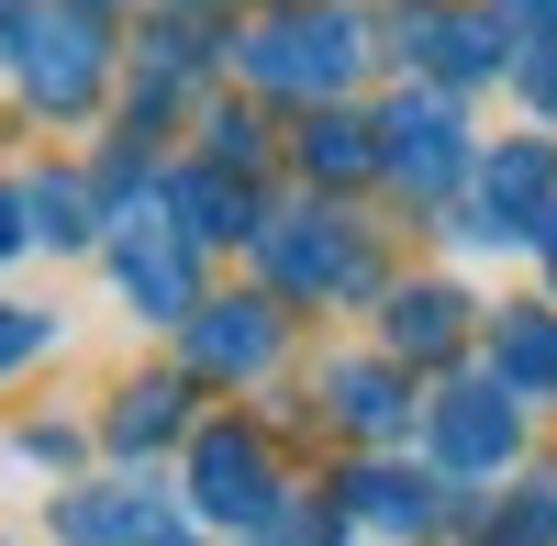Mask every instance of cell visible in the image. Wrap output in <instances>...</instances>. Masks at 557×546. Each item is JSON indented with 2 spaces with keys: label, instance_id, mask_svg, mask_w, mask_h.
Wrapping results in <instances>:
<instances>
[{
  "label": "cell",
  "instance_id": "obj_1",
  "mask_svg": "<svg viewBox=\"0 0 557 546\" xmlns=\"http://www.w3.org/2000/svg\"><path fill=\"white\" fill-rule=\"evenodd\" d=\"M346 57H357V45H346L335 23H278V34H257V45H246V67H257V78H290V89L335 78Z\"/></svg>",
  "mask_w": 557,
  "mask_h": 546
},
{
  "label": "cell",
  "instance_id": "obj_2",
  "mask_svg": "<svg viewBox=\"0 0 557 546\" xmlns=\"http://www.w3.org/2000/svg\"><path fill=\"white\" fill-rule=\"evenodd\" d=\"M201 502H212V513H235V524L268 513V469H257V446H235V435H212V446H201Z\"/></svg>",
  "mask_w": 557,
  "mask_h": 546
},
{
  "label": "cell",
  "instance_id": "obj_3",
  "mask_svg": "<svg viewBox=\"0 0 557 546\" xmlns=\"http://www.w3.org/2000/svg\"><path fill=\"white\" fill-rule=\"evenodd\" d=\"M23 67H34V89H45V101H78V89H89V34H78V23H34Z\"/></svg>",
  "mask_w": 557,
  "mask_h": 546
},
{
  "label": "cell",
  "instance_id": "obj_4",
  "mask_svg": "<svg viewBox=\"0 0 557 546\" xmlns=\"http://www.w3.org/2000/svg\"><path fill=\"white\" fill-rule=\"evenodd\" d=\"M391 134H401V167H457V123L446 112H401Z\"/></svg>",
  "mask_w": 557,
  "mask_h": 546
},
{
  "label": "cell",
  "instance_id": "obj_5",
  "mask_svg": "<svg viewBox=\"0 0 557 546\" xmlns=\"http://www.w3.org/2000/svg\"><path fill=\"white\" fill-rule=\"evenodd\" d=\"M123 280H134V301H178V257L168 246H123Z\"/></svg>",
  "mask_w": 557,
  "mask_h": 546
},
{
  "label": "cell",
  "instance_id": "obj_6",
  "mask_svg": "<svg viewBox=\"0 0 557 546\" xmlns=\"http://www.w3.org/2000/svg\"><path fill=\"white\" fill-rule=\"evenodd\" d=\"M446 446H457V458H491V446H502V413H491V390H469V413H446Z\"/></svg>",
  "mask_w": 557,
  "mask_h": 546
},
{
  "label": "cell",
  "instance_id": "obj_7",
  "mask_svg": "<svg viewBox=\"0 0 557 546\" xmlns=\"http://www.w3.org/2000/svg\"><path fill=\"white\" fill-rule=\"evenodd\" d=\"M201 357H223V369H246V357H268V324H201Z\"/></svg>",
  "mask_w": 557,
  "mask_h": 546
},
{
  "label": "cell",
  "instance_id": "obj_8",
  "mask_svg": "<svg viewBox=\"0 0 557 546\" xmlns=\"http://www.w3.org/2000/svg\"><path fill=\"white\" fill-rule=\"evenodd\" d=\"M45 346V324H34V312H12V301H0V369H12V357H34Z\"/></svg>",
  "mask_w": 557,
  "mask_h": 546
},
{
  "label": "cell",
  "instance_id": "obj_9",
  "mask_svg": "<svg viewBox=\"0 0 557 546\" xmlns=\"http://www.w3.org/2000/svg\"><path fill=\"white\" fill-rule=\"evenodd\" d=\"M312 157H323V167H357L368 146H357V123H323V134H312Z\"/></svg>",
  "mask_w": 557,
  "mask_h": 546
},
{
  "label": "cell",
  "instance_id": "obj_10",
  "mask_svg": "<svg viewBox=\"0 0 557 546\" xmlns=\"http://www.w3.org/2000/svg\"><path fill=\"white\" fill-rule=\"evenodd\" d=\"M0 246H12V201H0Z\"/></svg>",
  "mask_w": 557,
  "mask_h": 546
}]
</instances>
